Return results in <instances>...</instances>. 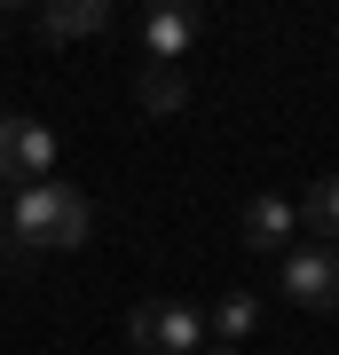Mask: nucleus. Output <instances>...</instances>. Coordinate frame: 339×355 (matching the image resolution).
Segmentation results:
<instances>
[{"instance_id": "obj_1", "label": "nucleus", "mask_w": 339, "mask_h": 355, "mask_svg": "<svg viewBox=\"0 0 339 355\" xmlns=\"http://www.w3.org/2000/svg\"><path fill=\"white\" fill-rule=\"evenodd\" d=\"M0 229H8L16 253H79V245H87V229H95V214H87V198H79L71 182L48 174V182H24V190L8 198Z\"/></svg>"}, {"instance_id": "obj_2", "label": "nucleus", "mask_w": 339, "mask_h": 355, "mask_svg": "<svg viewBox=\"0 0 339 355\" xmlns=\"http://www.w3.org/2000/svg\"><path fill=\"white\" fill-rule=\"evenodd\" d=\"M126 340L142 355H198L205 347V316L182 308V300H142L134 316H126Z\"/></svg>"}, {"instance_id": "obj_3", "label": "nucleus", "mask_w": 339, "mask_h": 355, "mask_svg": "<svg viewBox=\"0 0 339 355\" xmlns=\"http://www.w3.org/2000/svg\"><path fill=\"white\" fill-rule=\"evenodd\" d=\"M55 127H40V119H24V111H0V182H48L55 174Z\"/></svg>"}, {"instance_id": "obj_4", "label": "nucleus", "mask_w": 339, "mask_h": 355, "mask_svg": "<svg viewBox=\"0 0 339 355\" xmlns=\"http://www.w3.org/2000/svg\"><path fill=\"white\" fill-rule=\"evenodd\" d=\"M277 268L292 308H339V245H284Z\"/></svg>"}, {"instance_id": "obj_5", "label": "nucleus", "mask_w": 339, "mask_h": 355, "mask_svg": "<svg viewBox=\"0 0 339 355\" xmlns=\"http://www.w3.org/2000/svg\"><path fill=\"white\" fill-rule=\"evenodd\" d=\"M134 32H142V55H150V64H182V55H189V40L205 32V16L189 8V0H166V8H150Z\"/></svg>"}, {"instance_id": "obj_6", "label": "nucleus", "mask_w": 339, "mask_h": 355, "mask_svg": "<svg viewBox=\"0 0 339 355\" xmlns=\"http://www.w3.org/2000/svg\"><path fill=\"white\" fill-rule=\"evenodd\" d=\"M292 229H300V214H292V198L261 190V198L245 205V245H252V253H284V245H292Z\"/></svg>"}, {"instance_id": "obj_7", "label": "nucleus", "mask_w": 339, "mask_h": 355, "mask_svg": "<svg viewBox=\"0 0 339 355\" xmlns=\"http://www.w3.org/2000/svg\"><path fill=\"white\" fill-rule=\"evenodd\" d=\"M40 32L48 40H95V32H111V0H48Z\"/></svg>"}, {"instance_id": "obj_8", "label": "nucleus", "mask_w": 339, "mask_h": 355, "mask_svg": "<svg viewBox=\"0 0 339 355\" xmlns=\"http://www.w3.org/2000/svg\"><path fill=\"white\" fill-rule=\"evenodd\" d=\"M252 324H261V300H252V292H221L214 316H205V331H221V347L252 340Z\"/></svg>"}, {"instance_id": "obj_9", "label": "nucleus", "mask_w": 339, "mask_h": 355, "mask_svg": "<svg viewBox=\"0 0 339 355\" xmlns=\"http://www.w3.org/2000/svg\"><path fill=\"white\" fill-rule=\"evenodd\" d=\"M182 103H189L182 64H142V111H182Z\"/></svg>"}, {"instance_id": "obj_10", "label": "nucleus", "mask_w": 339, "mask_h": 355, "mask_svg": "<svg viewBox=\"0 0 339 355\" xmlns=\"http://www.w3.org/2000/svg\"><path fill=\"white\" fill-rule=\"evenodd\" d=\"M300 221H308V229H315V237H324V245H339V174H324V182H315V190H308Z\"/></svg>"}, {"instance_id": "obj_11", "label": "nucleus", "mask_w": 339, "mask_h": 355, "mask_svg": "<svg viewBox=\"0 0 339 355\" xmlns=\"http://www.w3.org/2000/svg\"><path fill=\"white\" fill-rule=\"evenodd\" d=\"M0 40H8V8H0Z\"/></svg>"}, {"instance_id": "obj_12", "label": "nucleus", "mask_w": 339, "mask_h": 355, "mask_svg": "<svg viewBox=\"0 0 339 355\" xmlns=\"http://www.w3.org/2000/svg\"><path fill=\"white\" fill-rule=\"evenodd\" d=\"M205 355H237V347H205Z\"/></svg>"}, {"instance_id": "obj_13", "label": "nucleus", "mask_w": 339, "mask_h": 355, "mask_svg": "<svg viewBox=\"0 0 339 355\" xmlns=\"http://www.w3.org/2000/svg\"><path fill=\"white\" fill-rule=\"evenodd\" d=\"M0 237H8V229H0Z\"/></svg>"}]
</instances>
